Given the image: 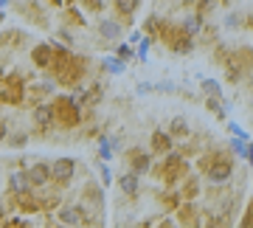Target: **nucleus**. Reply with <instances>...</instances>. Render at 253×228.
Here are the masks:
<instances>
[{"mask_svg":"<svg viewBox=\"0 0 253 228\" xmlns=\"http://www.w3.org/2000/svg\"><path fill=\"white\" fill-rule=\"evenodd\" d=\"M79 104L71 99V96H59L54 101V121H59L62 127H76L79 124Z\"/></svg>","mask_w":253,"mask_h":228,"instance_id":"f257e3e1","label":"nucleus"},{"mask_svg":"<svg viewBox=\"0 0 253 228\" xmlns=\"http://www.w3.org/2000/svg\"><path fill=\"white\" fill-rule=\"evenodd\" d=\"M186 172H189V166H186L183 155H172V152H166V158H163V166L158 169L161 181H166V183L183 181V178H186Z\"/></svg>","mask_w":253,"mask_h":228,"instance_id":"f03ea898","label":"nucleus"},{"mask_svg":"<svg viewBox=\"0 0 253 228\" xmlns=\"http://www.w3.org/2000/svg\"><path fill=\"white\" fill-rule=\"evenodd\" d=\"M82 73H84V59H79V56H68L65 59V65L56 71V76H59V82L65 85V88H73V85H79Z\"/></svg>","mask_w":253,"mask_h":228,"instance_id":"7ed1b4c3","label":"nucleus"},{"mask_svg":"<svg viewBox=\"0 0 253 228\" xmlns=\"http://www.w3.org/2000/svg\"><path fill=\"white\" fill-rule=\"evenodd\" d=\"M231 175H234V164L225 161V158H217V161L206 169V181L214 183V186H222V183L231 181Z\"/></svg>","mask_w":253,"mask_h":228,"instance_id":"20e7f679","label":"nucleus"},{"mask_svg":"<svg viewBox=\"0 0 253 228\" xmlns=\"http://www.w3.org/2000/svg\"><path fill=\"white\" fill-rule=\"evenodd\" d=\"M73 172H76V161H73V158H56L54 164H51V178H54L59 186L71 183Z\"/></svg>","mask_w":253,"mask_h":228,"instance_id":"39448f33","label":"nucleus"},{"mask_svg":"<svg viewBox=\"0 0 253 228\" xmlns=\"http://www.w3.org/2000/svg\"><path fill=\"white\" fill-rule=\"evenodd\" d=\"M23 175H26L28 186H45V183L51 181V166L48 164H34V166H28Z\"/></svg>","mask_w":253,"mask_h":228,"instance_id":"423d86ee","label":"nucleus"},{"mask_svg":"<svg viewBox=\"0 0 253 228\" xmlns=\"http://www.w3.org/2000/svg\"><path fill=\"white\" fill-rule=\"evenodd\" d=\"M118 189L124 194H129V197H135V194L141 192V175H135V172L121 175V178H118Z\"/></svg>","mask_w":253,"mask_h":228,"instance_id":"0eeeda50","label":"nucleus"},{"mask_svg":"<svg viewBox=\"0 0 253 228\" xmlns=\"http://www.w3.org/2000/svg\"><path fill=\"white\" fill-rule=\"evenodd\" d=\"M177 220H180L186 228H203L197 220V206L191 200H186V206H180V211H177Z\"/></svg>","mask_w":253,"mask_h":228,"instance_id":"6e6552de","label":"nucleus"},{"mask_svg":"<svg viewBox=\"0 0 253 228\" xmlns=\"http://www.w3.org/2000/svg\"><path fill=\"white\" fill-rule=\"evenodd\" d=\"M129 166H132V172L135 175H144V172H149L152 161H149V155L141 152V149H129Z\"/></svg>","mask_w":253,"mask_h":228,"instance_id":"1a4fd4ad","label":"nucleus"},{"mask_svg":"<svg viewBox=\"0 0 253 228\" xmlns=\"http://www.w3.org/2000/svg\"><path fill=\"white\" fill-rule=\"evenodd\" d=\"M59 220H62V226H79L84 220V211H82V206H62L59 209Z\"/></svg>","mask_w":253,"mask_h":228,"instance_id":"9d476101","label":"nucleus"},{"mask_svg":"<svg viewBox=\"0 0 253 228\" xmlns=\"http://www.w3.org/2000/svg\"><path fill=\"white\" fill-rule=\"evenodd\" d=\"M152 149L158 152V155L172 152V136H169V133H163V130H155V133H152Z\"/></svg>","mask_w":253,"mask_h":228,"instance_id":"9b49d317","label":"nucleus"},{"mask_svg":"<svg viewBox=\"0 0 253 228\" xmlns=\"http://www.w3.org/2000/svg\"><path fill=\"white\" fill-rule=\"evenodd\" d=\"M96 31H99L101 40H118L121 37V23H116V20H101L99 26H96Z\"/></svg>","mask_w":253,"mask_h":228,"instance_id":"f8f14e48","label":"nucleus"},{"mask_svg":"<svg viewBox=\"0 0 253 228\" xmlns=\"http://www.w3.org/2000/svg\"><path fill=\"white\" fill-rule=\"evenodd\" d=\"M51 56H54V46H37L31 51V59H34L37 68H48L51 65Z\"/></svg>","mask_w":253,"mask_h":228,"instance_id":"ddd939ff","label":"nucleus"},{"mask_svg":"<svg viewBox=\"0 0 253 228\" xmlns=\"http://www.w3.org/2000/svg\"><path fill=\"white\" fill-rule=\"evenodd\" d=\"M0 99L6 101V104H20V101H23V88H20V85H6V88L0 91Z\"/></svg>","mask_w":253,"mask_h":228,"instance_id":"4468645a","label":"nucleus"},{"mask_svg":"<svg viewBox=\"0 0 253 228\" xmlns=\"http://www.w3.org/2000/svg\"><path fill=\"white\" fill-rule=\"evenodd\" d=\"M183 31V34H189V37H194L203 28V20H200V14H189V17H183V23L177 26Z\"/></svg>","mask_w":253,"mask_h":228,"instance_id":"2eb2a0df","label":"nucleus"},{"mask_svg":"<svg viewBox=\"0 0 253 228\" xmlns=\"http://www.w3.org/2000/svg\"><path fill=\"white\" fill-rule=\"evenodd\" d=\"M169 136H172V138H186V136H189V124H186V119H183V116H177V119H172V127H169Z\"/></svg>","mask_w":253,"mask_h":228,"instance_id":"dca6fc26","label":"nucleus"},{"mask_svg":"<svg viewBox=\"0 0 253 228\" xmlns=\"http://www.w3.org/2000/svg\"><path fill=\"white\" fill-rule=\"evenodd\" d=\"M34 121L40 124V127H48V124L54 121V107H37V113H34Z\"/></svg>","mask_w":253,"mask_h":228,"instance_id":"f3484780","label":"nucleus"},{"mask_svg":"<svg viewBox=\"0 0 253 228\" xmlns=\"http://www.w3.org/2000/svg\"><path fill=\"white\" fill-rule=\"evenodd\" d=\"M203 93H206L208 99H222V91H219L217 79H203Z\"/></svg>","mask_w":253,"mask_h":228,"instance_id":"a211bd4d","label":"nucleus"},{"mask_svg":"<svg viewBox=\"0 0 253 228\" xmlns=\"http://www.w3.org/2000/svg\"><path fill=\"white\" fill-rule=\"evenodd\" d=\"M231 152L239 158H251V146H248V141H242V138H231Z\"/></svg>","mask_w":253,"mask_h":228,"instance_id":"6ab92c4d","label":"nucleus"},{"mask_svg":"<svg viewBox=\"0 0 253 228\" xmlns=\"http://www.w3.org/2000/svg\"><path fill=\"white\" fill-rule=\"evenodd\" d=\"M203 228H234V223H231V217L222 211V214H214V217L208 220V226H203Z\"/></svg>","mask_w":253,"mask_h":228,"instance_id":"aec40b11","label":"nucleus"},{"mask_svg":"<svg viewBox=\"0 0 253 228\" xmlns=\"http://www.w3.org/2000/svg\"><path fill=\"white\" fill-rule=\"evenodd\" d=\"M138 3H141V0H113V6H116L118 14H132V11L138 9Z\"/></svg>","mask_w":253,"mask_h":228,"instance_id":"412c9836","label":"nucleus"},{"mask_svg":"<svg viewBox=\"0 0 253 228\" xmlns=\"http://www.w3.org/2000/svg\"><path fill=\"white\" fill-rule=\"evenodd\" d=\"M200 194V183H197V178H189V181L183 183V197L186 200H194Z\"/></svg>","mask_w":253,"mask_h":228,"instance_id":"4be33fe9","label":"nucleus"},{"mask_svg":"<svg viewBox=\"0 0 253 228\" xmlns=\"http://www.w3.org/2000/svg\"><path fill=\"white\" fill-rule=\"evenodd\" d=\"M11 189H14L17 194H26V192H31V186H28L26 175H11Z\"/></svg>","mask_w":253,"mask_h":228,"instance_id":"5701e85b","label":"nucleus"},{"mask_svg":"<svg viewBox=\"0 0 253 228\" xmlns=\"http://www.w3.org/2000/svg\"><path fill=\"white\" fill-rule=\"evenodd\" d=\"M104 68H107V73H124V62L118 56H107L104 59Z\"/></svg>","mask_w":253,"mask_h":228,"instance_id":"b1692460","label":"nucleus"},{"mask_svg":"<svg viewBox=\"0 0 253 228\" xmlns=\"http://www.w3.org/2000/svg\"><path fill=\"white\" fill-rule=\"evenodd\" d=\"M99 155H101V161H104V164L113 158V146H110V141H107L104 136L99 138Z\"/></svg>","mask_w":253,"mask_h":228,"instance_id":"393cba45","label":"nucleus"},{"mask_svg":"<svg viewBox=\"0 0 253 228\" xmlns=\"http://www.w3.org/2000/svg\"><path fill=\"white\" fill-rule=\"evenodd\" d=\"M208 110L219 116V119H225V113H222V99H208Z\"/></svg>","mask_w":253,"mask_h":228,"instance_id":"a878e982","label":"nucleus"},{"mask_svg":"<svg viewBox=\"0 0 253 228\" xmlns=\"http://www.w3.org/2000/svg\"><path fill=\"white\" fill-rule=\"evenodd\" d=\"M228 130H231V133H234V138H242V141H251V136H248V133H245V130L239 127V124H234V121H231V124H228Z\"/></svg>","mask_w":253,"mask_h":228,"instance_id":"bb28decb","label":"nucleus"},{"mask_svg":"<svg viewBox=\"0 0 253 228\" xmlns=\"http://www.w3.org/2000/svg\"><path fill=\"white\" fill-rule=\"evenodd\" d=\"M146 54H149V40H141V46H138V59H141V62H146Z\"/></svg>","mask_w":253,"mask_h":228,"instance_id":"cd10ccee","label":"nucleus"},{"mask_svg":"<svg viewBox=\"0 0 253 228\" xmlns=\"http://www.w3.org/2000/svg\"><path fill=\"white\" fill-rule=\"evenodd\" d=\"M129 56H132V51H129V46H118V59H121V62H126Z\"/></svg>","mask_w":253,"mask_h":228,"instance_id":"c85d7f7f","label":"nucleus"},{"mask_svg":"<svg viewBox=\"0 0 253 228\" xmlns=\"http://www.w3.org/2000/svg\"><path fill=\"white\" fill-rule=\"evenodd\" d=\"M0 228H28V226L23 223V220H6V223H3Z\"/></svg>","mask_w":253,"mask_h":228,"instance_id":"c756f323","label":"nucleus"},{"mask_svg":"<svg viewBox=\"0 0 253 228\" xmlns=\"http://www.w3.org/2000/svg\"><path fill=\"white\" fill-rule=\"evenodd\" d=\"M101 178H104L101 183H104V186H110V181H113V175H110V169H107V166H101Z\"/></svg>","mask_w":253,"mask_h":228,"instance_id":"7c9ffc66","label":"nucleus"},{"mask_svg":"<svg viewBox=\"0 0 253 228\" xmlns=\"http://www.w3.org/2000/svg\"><path fill=\"white\" fill-rule=\"evenodd\" d=\"M225 26H231V28L239 26V17H236V14H228V17H225Z\"/></svg>","mask_w":253,"mask_h":228,"instance_id":"2f4dec72","label":"nucleus"},{"mask_svg":"<svg viewBox=\"0 0 253 228\" xmlns=\"http://www.w3.org/2000/svg\"><path fill=\"white\" fill-rule=\"evenodd\" d=\"M3 136H6V124L0 121V141H3Z\"/></svg>","mask_w":253,"mask_h":228,"instance_id":"473e14b6","label":"nucleus"},{"mask_svg":"<svg viewBox=\"0 0 253 228\" xmlns=\"http://www.w3.org/2000/svg\"><path fill=\"white\" fill-rule=\"evenodd\" d=\"M158 228H174L172 223H163V226H158Z\"/></svg>","mask_w":253,"mask_h":228,"instance_id":"72a5a7b5","label":"nucleus"},{"mask_svg":"<svg viewBox=\"0 0 253 228\" xmlns=\"http://www.w3.org/2000/svg\"><path fill=\"white\" fill-rule=\"evenodd\" d=\"M6 3H9V0H0V9H3V6H6Z\"/></svg>","mask_w":253,"mask_h":228,"instance_id":"f704fd0d","label":"nucleus"},{"mask_svg":"<svg viewBox=\"0 0 253 228\" xmlns=\"http://www.w3.org/2000/svg\"><path fill=\"white\" fill-rule=\"evenodd\" d=\"M45 228H56V226H51V223H48V226H45Z\"/></svg>","mask_w":253,"mask_h":228,"instance_id":"c9c22d12","label":"nucleus"}]
</instances>
